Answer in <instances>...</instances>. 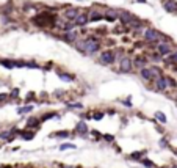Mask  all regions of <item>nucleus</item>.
Wrapping results in <instances>:
<instances>
[{
	"label": "nucleus",
	"instance_id": "nucleus-1",
	"mask_svg": "<svg viewBox=\"0 0 177 168\" xmlns=\"http://www.w3.org/2000/svg\"><path fill=\"white\" fill-rule=\"evenodd\" d=\"M57 20H58V16L57 14H52V13H39L36 14L32 22L35 24L36 27H41V29H52L57 25Z\"/></svg>",
	"mask_w": 177,
	"mask_h": 168
},
{
	"label": "nucleus",
	"instance_id": "nucleus-2",
	"mask_svg": "<svg viewBox=\"0 0 177 168\" xmlns=\"http://www.w3.org/2000/svg\"><path fill=\"white\" fill-rule=\"evenodd\" d=\"M143 36L147 42H152V44H158V42H163V39L166 38L163 33H160L158 30L152 29V27H149L143 32Z\"/></svg>",
	"mask_w": 177,
	"mask_h": 168
},
{
	"label": "nucleus",
	"instance_id": "nucleus-3",
	"mask_svg": "<svg viewBox=\"0 0 177 168\" xmlns=\"http://www.w3.org/2000/svg\"><path fill=\"white\" fill-rule=\"evenodd\" d=\"M100 39H97V38H93V36H89V38H86V49H85V55H94V54H97L99 51H100Z\"/></svg>",
	"mask_w": 177,
	"mask_h": 168
},
{
	"label": "nucleus",
	"instance_id": "nucleus-4",
	"mask_svg": "<svg viewBox=\"0 0 177 168\" xmlns=\"http://www.w3.org/2000/svg\"><path fill=\"white\" fill-rule=\"evenodd\" d=\"M157 52L162 55V57H168L174 52V47L169 41H163V42H158L157 44Z\"/></svg>",
	"mask_w": 177,
	"mask_h": 168
},
{
	"label": "nucleus",
	"instance_id": "nucleus-5",
	"mask_svg": "<svg viewBox=\"0 0 177 168\" xmlns=\"http://www.w3.org/2000/svg\"><path fill=\"white\" fill-rule=\"evenodd\" d=\"M99 61L102 63V64H105V66H110V64H113L116 61V55H114L113 51H104L102 54H100Z\"/></svg>",
	"mask_w": 177,
	"mask_h": 168
},
{
	"label": "nucleus",
	"instance_id": "nucleus-6",
	"mask_svg": "<svg viewBox=\"0 0 177 168\" xmlns=\"http://www.w3.org/2000/svg\"><path fill=\"white\" fill-rule=\"evenodd\" d=\"M133 69V61L129 58V57H122L121 60H119V71L121 73H130V71Z\"/></svg>",
	"mask_w": 177,
	"mask_h": 168
},
{
	"label": "nucleus",
	"instance_id": "nucleus-7",
	"mask_svg": "<svg viewBox=\"0 0 177 168\" xmlns=\"http://www.w3.org/2000/svg\"><path fill=\"white\" fill-rule=\"evenodd\" d=\"M136 17H138V16H135V14L130 13V11H121V13H119V20L122 22V25H124V27H127L129 24L133 22Z\"/></svg>",
	"mask_w": 177,
	"mask_h": 168
},
{
	"label": "nucleus",
	"instance_id": "nucleus-8",
	"mask_svg": "<svg viewBox=\"0 0 177 168\" xmlns=\"http://www.w3.org/2000/svg\"><path fill=\"white\" fill-rule=\"evenodd\" d=\"M79 14H80V10H79V8H74V7L66 8V10L63 11V17H64L66 20H72V22L79 17Z\"/></svg>",
	"mask_w": 177,
	"mask_h": 168
},
{
	"label": "nucleus",
	"instance_id": "nucleus-9",
	"mask_svg": "<svg viewBox=\"0 0 177 168\" xmlns=\"http://www.w3.org/2000/svg\"><path fill=\"white\" fill-rule=\"evenodd\" d=\"M61 39L63 41H66V42H75L79 39V33H77V30H71V32H63V36H61Z\"/></svg>",
	"mask_w": 177,
	"mask_h": 168
},
{
	"label": "nucleus",
	"instance_id": "nucleus-10",
	"mask_svg": "<svg viewBox=\"0 0 177 168\" xmlns=\"http://www.w3.org/2000/svg\"><path fill=\"white\" fill-rule=\"evenodd\" d=\"M119 13H121V10H111V8H108L104 13V19L108 20V22H114L116 19H119Z\"/></svg>",
	"mask_w": 177,
	"mask_h": 168
},
{
	"label": "nucleus",
	"instance_id": "nucleus-11",
	"mask_svg": "<svg viewBox=\"0 0 177 168\" xmlns=\"http://www.w3.org/2000/svg\"><path fill=\"white\" fill-rule=\"evenodd\" d=\"M147 66H149V60L143 55H136V58L133 60V68L143 69V68H147Z\"/></svg>",
	"mask_w": 177,
	"mask_h": 168
},
{
	"label": "nucleus",
	"instance_id": "nucleus-12",
	"mask_svg": "<svg viewBox=\"0 0 177 168\" xmlns=\"http://www.w3.org/2000/svg\"><path fill=\"white\" fill-rule=\"evenodd\" d=\"M163 8H165L166 13L175 14L177 13V2H175V0H165V2H163Z\"/></svg>",
	"mask_w": 177,
	"mask_h": 168
},
{
	"label": "nucleus",
	"instance_id": "nucleus-13",
	"mask_svg": "<svg viewBox=\"0 0 177 168\" xmlns=\"http://www.w3.org/2000/svg\"><path fill=\"white\" fill-rule=\"evenodd\" d=\"M74 22H75V25H77V27H85L86 24L89 22V13H88V11H86V13H80L79 17L75 19Z\"/></svg>",
	"mask_w": 177,
	"mask_h": 168
},
{
	"label": "nucleus",
	"instance_id": "nucleus-14",
	"mask_svg": "<svg viewBox=\"0 0 177 168\" xmlns=\"http://www.w3.org/2000/svg\"><path fill=\"white\" fill-rule=\"evenodd\" d=\"M140 76H141L143 80H155V77H154V74H152V69H150V66L140 69Z\"/></svg>",
	"mask_w": 177,
	"mask_h": 168
},
{
	"label": "nucleus",
	"instance_id": "nucleus-15",
	"mask_svg": "<svg viewBox=\"0 0 177 168\" xmlns=\"http://www.w3.org/2000/svg\"><path fill=\"white\" fill-rule=\"evenodd\" d=\"M168 88V80H166V77H158L157 80H155V90L158 91V93H162V91H165Z\"/></svg>",
	"mask_w": 177,
	"mask_h": 168
},
{
	"label": "nucleus",
	"instance_id": "nucleus-16",
	"mask_svg": "<svg viewBox=\"0 0 177 168\" xmlns=\"http://www.w3.org/2000/svg\"><path fill=\"white\" fill-rule=\"evenodd\" d=\"M104 19V13H100L97 10L89 11V22H97V20H102Z\"/></svg>",
	"mask_w": 177,
	"mask_h": 168
},
{
	"label": "nucleus",
	"instance_id": "nucleus-17",
	"mask_svg": "<svg viewBox=\"0 0 177 168\" xmlns=\"http://www.w3.org/2000/svg\"><path fill=\"white\" fill-rule=\"evenodd\" d=\"M0 64L11 69V68H17V61L16 60H0Z\"/></svg>",
	"mask_w": 177,
	"mask_h": 168
},
{
	"label": "nucleus",
	"instance_id": "nucleus-18",
	"mask_svg": "<svg viewBox=\"0 0 177 168\" xmlns=\"http://www.w3.org/2000/svg\"><path fill=\"white\" fill-rule=\"evenodd\" d=\"M149 58H150V61H154V63H160V61H163V57H162L158 52L149 54Z\"/></svg>",
	"mask_w": 177,
	"mask_h": 168
},
{
	"label": "nucleus",
	"instance_id": "nucleus-19",
	"mask_svg": "<svg viewBox=\"0 0 177 168\" xmlns=\"http://www.w3.org/2000/svg\"><path fill=\"white\" fill-rule=\"evenodd\" d=\"M150 69H152V74H154L155 80H157L158 77H163V71H162L158 66H150Z\"/></svg>",
	"mask_w": 177,
	"mask_h": 168
},
{
	"label": "nucleus",
	"instance_id": "nucleus-20",
	"mask_svg": "<svg viewBox=\"0 0 177 168\" xmlns=\"http://www.w3.org/2000/svg\"><path fill=\"white\" fill-rule=\"evenodd\" d=\"M75 130H77L79 134H85V132H88V126H86L83 121H80L77 126H75Z\"/></svg>",
	"mask_w": 177,
	"mask_h": 168
},
{
	"label": "nucleus",
	"instance_id": "nucleus-21",
	"mask_svg": "<svg viewBox=\"0 0 177 168\" xmlns=\"http://www.w3.org/2000/svg\"><path fill=\"white\" fill-rule=\"evenodd\" d=\"M58 77L61 79V80H64V82H72L75 77L74 76H71V74H66V73H58Z\"/></svg>",
	"mask_w": 177,
	"mask_h": 168
},
{
	"label": "nucleus",
	"instance_id": "nucleus-22",
	"mask_svg": "<svg viewBox=\"0 0 177 168\" xmlns=\"http://www.w3.org/2000/svg\"><path fill=\"white\" fill-rule=\"evenodd\" d=\"M155 118L158 119L160 123H163V124L166 123V116H165V113H162V112H157V113H155Z\"/></svg>",
	"mask_w": 177,
	"mask_h": 168
},
{
	"label": "nucleus",
	"instance_id": "nucleus-23",
	"mask_svg": "<svg viewBox=\"0 0 177 168\" xmlns=\"http://www.w3.org/2000/svg\"><path fill=\"white\" fill-rule=\"evenodd\" d=\"M27 126H28V127H33V126H39V121H38L36 118H30L28 121H27Z\"/></svg>",
	"mask_w": 177,
	"mask_h": 168
},
{
	"label": "nucleus",
	"instance_id": "nucleus-24",
	"mask_svg": "<svg viewBox=\"0 0 177 168\" xmlns=\"http://www.w3.org/2000/svg\"><path fill=\"white\" fill-rule=\"evenodd\" d=\"M33 110V107L32 105H27V107H20L19 110H17V113H28V112H32Z\"/></svg>",
	"mask_w": 177,
	"mask_h": 168
},
{
	"label": "nucleus",
	"instance_id": "nucleus-25",
	"mask_svg": "<svg viewBox=\"0 0 177 168\" xmlns=\"http://www.w3.org/2000/svg\"><path fill=\"white\" fill-rule=\"evenodd\" d=\"M166 80H168V86H171V88H175L177 86V82L172 77H166Z\"/></svg>",
	"mask_w": 177,
	"mask_h": 168
},
{
	"label": "nucleus",
	"instance_id": "nucleus-26",
	"mask_svg": "<svg viewBox=\"0 0 177 168\" xmlns=\"http://www.w3.org/2000/svg\"><path fill=\"white\" fill-rule=\"evenodd\" d=\"M22 137H24V140H32V138L35 137V134H33V132H24Z\"/></svg>",
	"mask_w": 177,
	"mask_h": 168
},
{
	"label": "nucleus",
	"instance_id": "nucleus-27",
	"mask_svg": "<svg viewBox=\"0 0 177 168\" xmlns=\"http://www.w3.org/2000/svg\"><path fill=\"white\" fill-rule=\"evenodd\" d=\"M11 135H13V130H8V132H3V134H0V138H3V140H8Z\"/></svg>",
	"mask_w": 177,
	"mask_h": 168
},
{
	"label": "nucleus",
	"instance_id": "nucleus-28",
	"mask_svg": "<svg viewBox=\"0 0 177 168\" xmlns=\"http://www.w3.org/2000/svg\"><path fill=\"white\" fill-rule=\"evenodd\" d=\"M25 68H30V69H39V68H41V66H39V64H36V63H33V61H32V63H27V66H25Z\"/></svg>",
	"mask_w": 177,
	"mask_h": 168
},
{
	"label": "nucleus",
	"instance_id": "nucleus-29",
	"mask_svg": "<svg viewBox=\"0 0 177 168\" xmlns=\"http://www.w3.org/2000/svg\"><path fill=\"white\" fill-rule=\"evenodd\" d=\"M143 165H146L147 168H152V166H154V162H152V160H147V159H144V160H143Z\"/></svg>",
	"mask_w": 177,
	"mask_h": 168
},
{
	"label": "nucleus",
	"instance_id": "nucleus-30",
	"mask_svg": "<svg viewBox=\"0 0 177 168\" xmlns=\"http://www.w3.org/2000/svg\"><path fill=\"white\" fill-rule=\"evenodd\" d=\"M72 148H75V146H74V145H69V143H66V145H61V146H60L61 151H63V149H72Z\"/></svg>",
	"mask_w": 177,
	"mask_h": 168
},
{
	"label": "nucleus",
	"instance_id": "nucleus-31",
	"mask_svg": "<svg viewBox=\"0 0 177 168\" xmlns=\"http://www.w3.org/2000/svg\"><path fill=\"white\" fill-rule=\"evenodd\" d=\"M67 135H69V134H67L66 130H63V132H57V134H55V137H67Z\"/></svg>",
	"mask_w": 177,
	"mask_h": 168
},
{
	"label": "nucleus",
	"instance_id": "nucleus-32",
	"mask_svg": "<svg viewBox=\"0 0 177 168\" xmlns=\"http://www.w3.org/2000/svg\"><path fill=\"white\" fill-rule=\"evenodd\" d=\"M143 157V153H133L132 154V159H141Z\"/></svg>",
	"mask_w": 177,
	"mask_h": 168
},
{
	"label": "nucleus",
	"instance_id": "nucleus-33",
	"mask_svg": "<svg viewBox=\"0 0 177 168\" xmlns=\"http://www.w3.org/2000/svg\"><path fill=\"white\" fill-rule=\"evenodd\" d=\"M6 98H8V94L2 93V94H0V102H3V101H6Z\"/></svg>",
	"mask_w": 177,
	"mask_h": 168
},
{
	"label": "nucleus",
	"instance_id": "nucleus-34",
	"mask_svg": "<svg viewBox=\"0 0 177 168\" xmlns=\"http://www.w3.org/2000/svg\"><path fill=\"white\" fill-rule=\"evenodd\" d=\"M104 118V113H96L94 115V119H97V121H99V119H102Z\"/></svg>",
	"mask_w": 177,
	"mask_h": 168
},
{
	"label": "nucleus",
	"instance_id": "nucleus-35",
	"mask_svg": "<svg viewBox=\"0 0 177 168\" xmlns=\"http://www.w3.org/2000/svg\"><path fill=\"white\" fill-rule=\"evenodd\" d=\"M19 96V90L16 88V90H13V93H11V98H17Z\"/></svg>",
	"mask_w": 177,
	"mask_h": 168
},
{
	"label": "nucleus",
	"instance_id": "nucleus-36",
	"mask_svg": "<svg viewBox=\"0 0 177 168\" xmlns=\"http://www.w3.org/2000/svg\"><path fill=\"white\" fill-rule=\"evenodd\" d=\"M124 105H125V107H132V102H130V99H127V101H124Z\"/></svg>",
	"mask_w": 177,
	"mask_h": 168
},
{
	"label": "nucleus",
	"instance_id": "nucleus-37",
	"mask_svg": "<svg viewBox=\"0 0 177 168\" xmlns=\"http://www.w3.org/2000/svg\"><path fill=\"white\" fill-rule=\"evenodd\" d=\"M160 146H163V148H166V146H168V143H166V140H162V141H160Z\"/></svg>",
	"mask_w": 177,
	"mask_h": 168
},
{
	"label": "nucleus",
	"instance_id": "nucleus-38",
	"mask_svg": "<svg viewBox=\"0 0 177 168\" xmlns=\"http://www.w3.org/2000/svg\"><path fill=\"white\" fill-rule=\"evenodd\" d=\"M104 138L108 140V141H113V137H111V135H104Z\"/></svg>",
	"mask_w": 177,
	"mask_h": 168
},
{
	"label": "nucleus",
	"instance_id": "nucleus-39",
	"mask_svg": "<svg viewBox=\"0 0 177 168\" xmlns=\"http://www.w3.org/2000/svg\"><path fill=\"white\" fill-rule=\"evenodd\" d=\"M136 3H147L146 0H136Z\"/></svg>",
	"mask_w": 177,
	"mask_h": 168
},
{
	"label": "nucleus",
	"instance_id": "nucleus-40",
	"mask_svg": "<svg viewBox=\"0 0 177 168\" xmlns=\"http://www.w3.org/2000/svg\"><path fill=\"white\" fill-rule=\"evenodd\" d=\"M3 168H11V166H3Z\"/></svg>",
	"mask_w": 177,
	"mask_h": 168
},
{
	"label": "nucleus",
	"instance_id": "nucleus-41",
	"mask_svg": "<svg viewBox=\"0 0 177 168\" xmlns=\"http://www.w3.org/2000/svg\"><path fill=\"white\" fill-rule=\"evenodd\" d=\"M172 168H177V166H172Z\"/></svg>",
	"mask_w": 177,
	"mask_h": 168
}]
</instances>
